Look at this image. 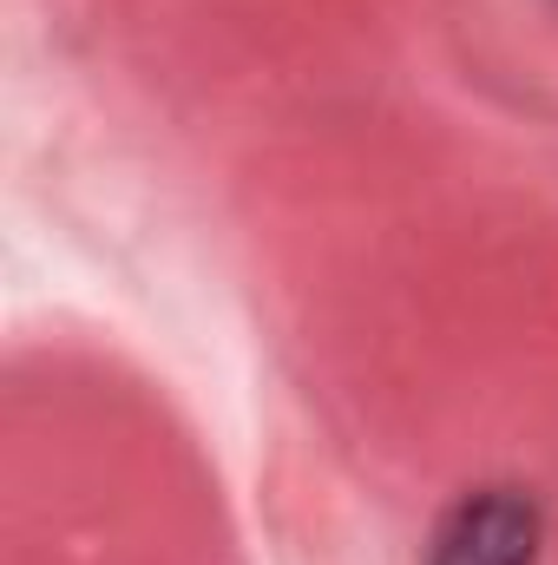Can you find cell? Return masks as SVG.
Returning <instances> with one entry per match:
<instances>
[{
  "instance_id": "6da1fadb",
  "label": "cell",
  "mask_w": 558,
  "mask_h": 565,
  "mask_svg": "<svg viewBox=\"0 0 558 565\" xmlns=\"http://www.w3.org/2000/svg\"><path fill=\"white\" fill-rule=\"evenodd\" d=\"M539 540H546V526L526 493L480 487L440 520L427 565H539Z\"/></svg>"
}]
</instances>
